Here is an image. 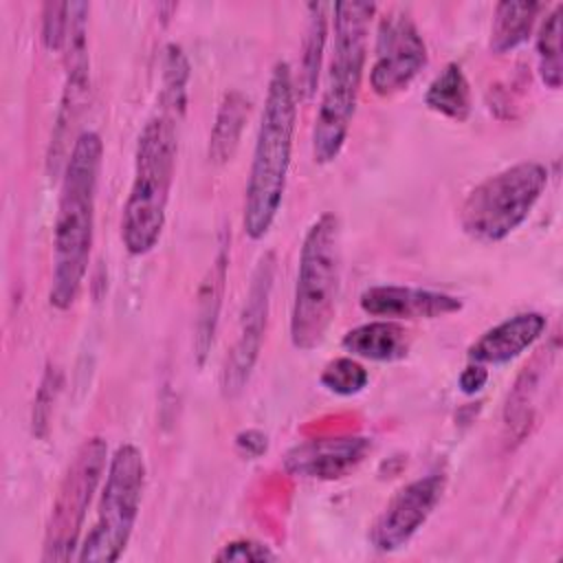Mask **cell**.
Segmentation results:
<instances>
[{"label":"cell","mask_w":563,"mask_h":563,"mask_svg":"<svg viewBox=\"0 0 563 563\" xmlns=\"http://www.w3.org/2000/svg\"><path fill=\"white\" fill-rule=\"evenodd\" d=\"M101 158V136L86 130L73 141L64 161L48 288V303L57 310H68L77 301L88 273L95 240V202Z\"/></svg>","instance_id":"1"},{"label":"cell","mask_w":563,"mask_h":563,"mask_svg":"<svg viewBox=\"0 0 563 563\" xmlns=\"http://www.w3.org/2000/svg\"><path fill=\"white\" fill-rule=\"evenodd\" d=\"M297 123V86L288 62H277L268 77L266 99L255 136L249 180L244 189V233L262 240L282 207Z\"/></svg>","instance_id":"2"},{"label":"cell","mask_w":563,"mask_h":563,"mask_svg":"<svg viewBox=\"0 0 563 563\" xmlns=\"http://www.w3.org/2000/svg\"><path fill=\"white\" fill-rule=\"evenodd\" d=\"M334 42L325 88L312 128L314 163L328 165L339 158L356 112L361 79L367 59L369 22L374 2H334Z\"/></svg>","instance_id":"3"},{"label":"cell","mask_w":563,"mask_h":563,"mask_svg":"<svg viewBox=\"0 0 563 563\" xmlns=\"http://www.w3.org/2000/svg\"><path fill=\"white\" fill-rule=\"evenodd\" d=\"M178 121L154 114L139 132L134 178L121 216V240L130 255H147L161 240L176 172Z\"/></svg>","instance_id":"4"},{"label":"cell","mask_w":563,"mask_h":563,"mask_svg":"<svg viewBox=\"0 0 563 563\" xmlns=\"http://www.w3.org/2000/svg\"><path fill=\"white\" fill-rule=\"evenodd\" d=\"M341 290V227L330 211L306 231L290 308V341L297 350L319 347L336 314Z\"/></svg>","instance_id":"5"},{"label":"cell","mask_w":563,"mask_h":563,"mask_svg":"<svg viewBox=\"0 0 563 563\" xmlns=\"http://www.w3.org/2000/svg\"><path fill=\"white\" fill-rule=\"evenodd\" d=\"M548 185L539 161L515 163L468 191L460 207L462 231L477 242H501L530 216Z\"/></svg>","instance_id":"6"},{"label":"cell","mask_w":563,"mask_h":563,"mask_svg":"<svg viewBox=\"0 0 563 563\" xmlns=\"http://www.w3.org/2000/svg\"><path fill=\"white\" fill-rule=\"evenodd\" d=\"M143 488V453L139 446L125 442L117 446V451L108 460L97 519L79 545V552L75 556L77 561L112 563L123 554L139 519Z\"/></svg>","instance_id":"7"},{"label":"cell","mask_w":563,"mask_h":563,"mask_svg":"<svg viewBox=\"0 0 563 563\" xmlns=\"http://www.w3.org/2000/svg\"><path fill=\"white\" fill-rule=\"evenodd\" d=\"M108 468V444L92 435L75 451L51 506L44 530L42 561H70L79 548L81 528L86 521L92 495Z\"/></svg>","instance_id":"8"},{"label":"cell","mask_w":563,"mask_h":563,"mask_svg":"<svg viewBox=\"0 0 563 563\" xmlns=\"http://www.w3.org/2000/svg\"><path fill=\"white\" fill-rule=\"evenodd\" d=\"M275 271H277L275 253L266 251L253 268L244 308H242V317H240L238 336H235V343L229 350L222 372H220V391L229 400L238 398L244 391V387L249 385V378L255 369V363L260 358L264 332H266V323H268Z\"/></svg>","instance_id":"9"},{"label":"cell","mask_w":563,"mask_h":563,"mask_svg":"<svg viewBox=\"0 0 563 563\" xmlns=\"http://www.w3.org/2000/svg\"><path fill=\"white\" fill-rule=\"evenodd\" d=\"M427 66V44L407 13H387L378 22L374 64L369 68V86L378 97H391L409 88V84Z\"/></svg>","instance_id":"10"},{"label":"cell","mask_w":563,"mask_h":563,"mask_svg":"<svg viewBox=\"0 0 563 563\" xmlns=\"http://www.w3.org/2000/svg\"><path fill=\"white\" fill-rule=\"evenodd\" d=\"M444 488V473H429L398 488L369 526V543L378 552H396L407 545L440 504Z\"/></svg>","instance_id":"11"},{"label":"cell","mask_w":563,"mask_h":563,"mask_svg":"<svg viewBox=\"0 0 563 563\" xmlns=\"http://www.w3.org/2000/svg\"><path fill=\"white\" fill-rule=\"evenodd\" d=\"M372 451V440L365 435H328L295 444L284 455V468L295 477L306 479H339L352 473Z\"/></svg>","instance_id":"12"},{"label":"cell","mask_w":563,"mask_h":563,"mask_svg":"<svg viewBox=\"0 0 563 563\" xmlns=\"http://www.w3.org/2000/svg\"><path fill=\"white\" fill-rule=\"evenodd\" d=\"M361 310L369 317L389 321L405 319H438L455 314L464 308L462 299L442 290L416 288V286H369L361 292Z\"/></svg>","instance_id":"13"},{"label":"cell","mask_w":563,"mask_h":563,"mask_svg":"<svg viewBox=\"0 0 563 563\" xmlns=\"http://www.w3.org/2000/svg\"><path fill=\"white\" fill-rule=\"evenodd\" d=\"M545 317L541 312H519L486 330L471 347L468 361L479 365H504L532 347L545 332Z\"/></svg>","instance_id":"14"},{"label":"cell","mask_w":563,"mask_h":563,"mask_svg":"<svg viewBox=\"0 0 563 563\" xmlns=\"http://www.w3.org/2000/svg\"><path fill=\"white\" fill-rule=\"evenodd\" d=\"M229 251H231V235L227 231L220 233L218 251L207 268L202 284L198 288V299H196V323H194V356L198 367L205 365L218 321H220V310H222V297L227 288V273H229Z\"/></svg>","instance_id":"15"},{"label":"cell","mask_w":563,"mask_h":563,"mask_svg":"<svg viewBox=\"0 0 563 563\" xmlns=\"http://www.w3.org/2000/svg\"><path fill=\"white\" fill-rule=\"evenodd\" d=\"M341 345L352 356L376 361V363H391L409 354L411 336L407 328L400 325L398 321L378 319L345 332V336L341 339Z\"/></svg>","instance_id":"16"},{"label":"cell","mask_w":563,"mask_h":563,"mask_svg":"<svg viewBox=\"0 0 563 563\" xmlns=\"http://www.w3.org/2000/svg\"><path fill=\"white\" fill-rule=\"evenodd\" d=\"M543 9L541 2L532 0H504L495 7L490 24V51L504 55L528 42L537 13Z\"/></svg>","instance_id":"17"},{"label":"cell","mask_w":563,"mask_h":563,"mask_svg":"<svg viewBox=\"0 0 563 563\" xmlns=\"http://www.w3.org/2000/svg\"><path fill=\"white\" fill-rule=\"evenodd\" d=\"M249 99L240 90L224 92L220 108L216 112V121L209 134V161L222 165L231 161L240 145V136L244 123L249 119Z\"/></svg>","instance_id":"18"},{"label":"cell","mask_w":563,"mask_h":563,"mask_svg":"<svg viewBox=\"0 0 563 563\" xmlns=\"http://www.w3.org/2000/svg\"><path fill=\"white\" fill-rule=\"evenodd\" d=\"M424 106L457 123L471 117V86L460 64L451 62L433 77L424 92Z\"/></svg>","instance_id":"19"},{"label":"cell","mask_w":563,"mask_h":563,"mask_svg":"<svg viewBox=\"0 0 563 563\" xmlns=\"http://www.w3.org/2000/svg\"><path fill=\"white\" fill-rule=\"evenodd\" d=\"M308 9V24L301 44V70H299V88L297 92L310 99L319 84V70L323 62L325 40H328V4L310 2Z\"/></svg>","instance_id":"20"},{"label":"cell","mask_w":563,"mask_h":563,"mask_svg":"<svg viewBox=\"0 0 563 563\" xmlns=\"http://www.w3.org/2000/svg\"><path fill=\"white\" fill-rule=\"evenodd\" d=\"M189 59L178 44H167L163 55V86H161V112L174 117L176 121L183 117L187 106V86H189Z\"/></svg>","instance_id":"21"},{"label":"cell","mask_w":563,"mask_h":563,"mask_svg":"<svg viewBox=\"0 0 563 563\" xmlns=\"http://www.w3.org/2000/svg\"><path fill=\"white\" fill-rule=\"evenodd\" d=\"M561 15L563 4H556L548 18H543L537 35V68L541 81L559 90L563 81V64H561Z\"/></svg>","instance_id":"22"},{"label":"cell","mask_w":563,"mask_h":563,"mask_svg":"<svg viewBox=\"0 0 563 563\" xmlns=\"http://www.w3.org/2000/svg\"><path fill=\"white\" fill-rule=\"evenodd\" d=\"M539 358L526 367V372L517 378L512 391L508 394L506 407H504V422L506 427L521 438L528 429V424L532 422V409H534V398H537V385L541 380V372H539Z\"/></svg>","instance_id":"23"},{"label":"cell","mask_w":563,"mask_h":563,"mask_svg":"<svg viewBox=\"0 0 563 563\" xmlns=\"http://www.w3.org/2000/svg\"><path fill=\"white\" fill-rule=\"evenodd\" d=\"M367 380H369L367 369L352 356H339L330 361L319 376V383L330 394H336L343 398L361 394L367 387Z\"/></svg>","instance_id":"24"},{"label":"cell","mask_w":563,"mask_h":563,"mask_svg":"<svg viewBox=\"0 0 563 563\" xmlns=\"http://www.w3.org/2000/svg\"><path fill=\"white\" fill-rule=\"evenodd\" d=\"M64 385V376L62 369L53 363L46 365L40 387L35 391V400H33V411H31V431L35 438H44L48 433L51 427V416H53V407L59 398Z\"/></svg>","instance_id":"25"},{"label":"cell","mask_w":563,"mask_h":563,"mask_svg":"<svg viewBox=\"0 0 563 563\" xmlns=\"http://www.w3.org/2000/svg\"><path fill=\"white\" fill-rule=\"evenodd\" d=\"M70 2H46L42 7V44L48 51H64Z\"/></svg>","instance_id":"26"},{"label":"cell","mask_w":563,"mask_h":563,"mask_svg":"<svg viewBox=\"0 0 563 563\" xmlns=\"http://www.w3.org/2000/svg\"><path fill=\"white\" fill-rule=\"evenodd\" d=\"M216 561H275L277 554L271 550V545L253 541V539H233L229 543H224L216 556Z\"/></svg>","instance_id":"27"},{"label":"cell","mask_w":563,"mask_h":563,"mask_svg":"<svg viewBox=\"0 0 563 563\" xmlns=\"http://www.w3.org/2000/svg\"><path fill=\"white\" fill-rule=\"evenodd\" d=\"M486 380H488V369H486V365L468 363V365L460 372L457 385H460V389H462L464 394L473 396V394H477V391L484 389Z\"/></svg>","instance_id":"28"},{"label":"cell","mask_w":563,"mask_h":563,"mask_svg":"<svg viewBox=\"0 0 563 563\" xmlns=\"http://www.w3.org/2000/svg\"><path fill=\"white\" fill-rule=\"evenodd\" d=\"M235 446L249 457H260L268 449V438L260 429H246L235 435Z\"/></svg>","instance_id":"29"}]
</instances>
